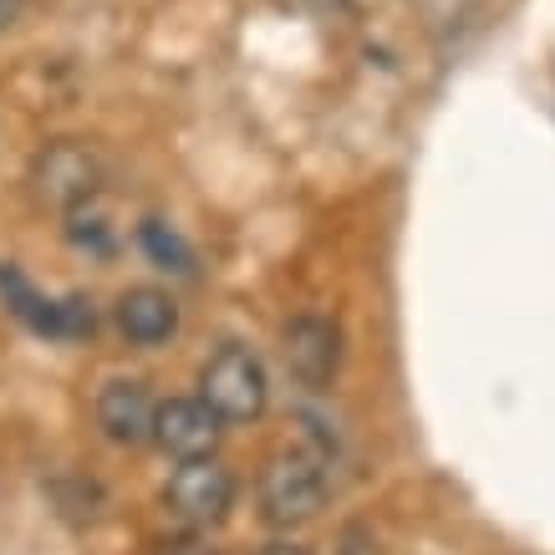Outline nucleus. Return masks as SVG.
Masks as SVG:
<instances>
[{"label": "nucleus", "instance_id": "8", "mask_svg": "<svg viewBox=\"0 0 555 555\" xmlns=\"http://www.w3.org/2000/svg\"><path fill=\"white\" fill-rule=\"evenodd\" d=\"M118 332L133 347H164L179 332V306L169 291L158 286H133L118 296Z\"/></svg>", "mask_w": 555, "mask_h": 555}, {"label": "nucleus", "instance_id": "14", "mask_svg": "<svg viewBox=\"0 0 555 555\" xmlns=\"http://www.w3.org/2000/svg\"><path fill=\"white\" fill-rule=\"evenodd\" d=\"M260 555H311V551H301V545H291V540H275V545H266Z\"/></svg>", "mask_w": 555, "mask_h": 555}, {"label": "nucleus", "instance_id": "4", "mask_svg": "<svg viewBox=\"0 0 555 555\" xmlns=\"http://www.w3.org/2000/svg\"><path fill=\"white\" fill-rule=\"evenodd\" d=\"M31 189L47 209L72 215V209H82V204L98 194V164H92V153H87L82 143H51V149H41V158H36Z\"/></svg>", "mask_w": 555, "mask_h": 555}, {"label": "nucleus", "instance_id": "11", "mask_svg": "<svg viewBox=\"0 0 555 555\" xmlns=\"http://www.w3.org/2000/svg\"><path fill=\"white\" fill-rule=\"evenodd\" d=\"M98 332V311L87 296H67L56 301V341H87Z\"/></svg>", "mask_w": 555, "mask_h": 555}, {"label": "nucleus", "instance_id": "13", "mask_svg": "<svg viewBox=\"0 0 555 555\" xmlns=\"http://www.w3.org/2000/svg\"><path fill=\"white\" fill-rule=\"evenodd\" d=\"M21 11H26V0H0V31H5V26H16Z\"/></svg>", "mask_w": 555, "mask_h": 555}, {"label": "nucleus", "instance_id": "2", "mask_svg": "<svg viewBox=\"0 0 555 555\" xmlns=\"http://www.w3.org/2000/svg\"><path fill=\"white\" fill-rule=\"evenodd\" d=\"M199 398L215 408L224 423L260 418V413H266V398H270L260 357H255L250 347H240V341L219 347V352L204 362V372H199Z\"/></svg>", "mask_w": 555, "mask_h": 555}, {"label": "nucleus", "instance_id": "1", "mask_svg": "<svg viewBox=\"0 0 555 555\" xmlns=\"http://www.w3.org/2000/svg\"><path fill=\"white\" fill-rule=\"evenodd\" d=\"M326 469H321L317 454H306V449H281V454L266 459V469H260V509H266L270 525H306L317 520L321 505H326Z\"/></svg>", "mask_w": 555, "mask_h": 555}, {"label": "nucleus", "instance_id": "5", "mask_svg": "<svg viewBox=\"0 0 555 555\" xmlns=\"http://www.w3.org/2000/svg\"><path fill=\"white\" fill-rule=\"evenodd\" d=\"M281 357L286 372L306 387H326L341 362V332L326 317H296L281 332Z\"/></svg>", "mask_w": 555, "mask_h": 555}, {"label": "nucleus", "instance_id": "6", "mask_svg": "<svg viewBox=\"0 0 555 555\" xmlns=\"http://www.w3.org/2000/svg\"><path fill=\"white\" fill-rule=\"evenodd\" d=\"M219 413L204 398H169L153 408V443L173 459H199L215 454L219 443Z\"/></svg>", "mask_w": 555, "mask_h": 555}, {"label": "nucleus", "instance_id": "10", "mask_svg": "<svg viewBox=\"0 0 555 555\" xmlns=\"http://www.w3.org/2000/svg\"><path fill=\"white\" fill-rule=\"evenodd\" d=\"M138 245H143V255H149L158 270H169V275H194V250H189V240L173 230V224H164V219H143L138 224Z\"/></svg>", "mask_w": 555, "mask_h": 555}, {"label": "nucleus", "instance_id": "3", "mask_svg": "<svg viewBox=\"0 0 555 555\" xmlns=\"http://www.w3.org/2000/svg\"><path fill=\"white\" fill-rule=\"evenodd\" d=\"M164 505L184 525H215L235 505V474L215 464L209 454L179 459V469L169 474V489H164Z\"/></svg>", "mask_w": 555, "mask_h": 555}, {"label": "nucleus", "instance_id": "12", "mask_svg": "<svg viewBox=\"0 0 555 555\" xmlns=\"http://www.w3.org/2000/svg\"><path fill=\"white\" fill-rule=\"evenodd\" d=\"M341 555H377V540L367 530H347V551Z\"/></svg>", "mask_w": 555, "mask_h": 555}, {"label": "nucleus", "instance_id": "7", "mask_svg": "<svg viewBox=\"0 0 555 555\" xmlns=\"http://www.w3.org/2000/svg\"><path fill=\"white\" fill-rule=\"evenodd\" d=\"M98 428L118 449H138L143 438H153V403L149 392L128 377H113V383H102L98 392Z\"/></svg>", "mask_w": 555, "mask_h": 555}, {"label": "nucleus", "instance_id": "9", "mask_svg": "<svg viewBox=\"0 0 555 555\" xmlns=\"http://www.w3.org/2000/svg\"><path fill=\"white\" fill-rule=\"evenodd\" d=\"M0 301H5V311H11L21 326H31L36 337L56 341V301L41 296L16 266H0Z\"/></svg>", "mask_w": 555, "mask_h": 555}]
</instances>
